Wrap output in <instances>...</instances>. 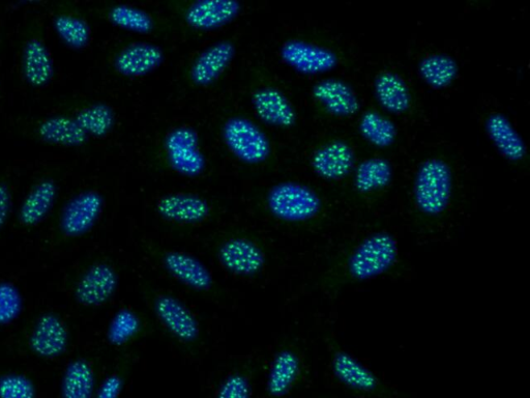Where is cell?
Instances as JSON below:
<instances>
[{
    "mask_svg": "<svg viewBox=\"0 0 530 398\" xmlns=\"http://www.w3.org/2000/svg\"><path fill=\"white\" fill-rule=\"evenodd\" d=\"M22 71L25 79L34 87H45L54 76L52 55L40 38L29 39L22 52Z\"/></svg>",
    "mask_w": 530,
    "mask_h": 398,
    "instance_id": "d6986e66",
    "label": "cell"
},
{
    "mask_svg": "<svg viewBox=\"0 0 530 398\" xmlns=\"http://www.w3.org/2000/svg\"><path fill=\"white\" fill-rule=\"evenodd\" d=\"M145 321L138 312L130 307H123L115 312L107 329L108 343L122 348L134 343L145 331Z\"/></svg>",
    "mask_w": 530,
    "mask_h": 398,
    "instance_id": "4316f807",
    "label": "cell"
},
{
    "mask_svg": "<svg viewBox=\"0 0 530 398\" xmlns=\"http://www.w3.org/2000/svg\"><path fill=\"white\" fill-rule=\"evenodd\" d=\"M160 216L179 224H196L211 214V206L204 198L190 193L169 194L160 199L157 205Z\"/></svg>",
    "mask_w": 530,
    "mask_h": 398,
    "instance_id": "4fadbf2b",
    "label": "cell"
},
{
    "mask_svg": "<svg viewBox=\"0 0 530 398\" xmlns=\"http://www.w3.org/2000/svg\"><path fill=\"white\" fill-rule=\"evenodd\" d=\"M331 349L332 369L341 383L362 392H372L378 387L377 377L355 356L336 345Z\"/></svg>",
    "mask_w": 530,
    "mask_h": 398,
    "instance_id": "9a60e30c",
    "label": "cell"
},
{
    "mask_svg": "<svg viewBox=\"0 0 530 398\" xmlns=\"http://www.w3.org/2000/svg\"><path fill=\"white\" fill-rule=\"evenodd\" d=\"M58 194L56 183L51 179L39 182L25 197L19 218L25 226L41 223L52 210Z\"/></svg>",
    "mask_w": 530,
    "mask_h": 398,
    "instance_id": "603a6c76",
    "label": "cell"
},
{
    "mask_svg": "<svg viewBox=\"0 0 530 398\" xmlns=\"http://www.w3.org/2000/svg\"><path fill=\"white\" fill-rule=\"evenodd\" d=\"M252 372L248 367L235 369L219 385L215 398H251Z\"/></svg>",
    "mask_w": 530,
    "mask_h": 398,
    "instance_id": "e575fe53",
    "label": "cell"
},
{
    "mask_svg": "<svg viewBox=\"0 0 530 398\" xmlns=\"http://www.w3.org/2000/svg\"><path fill=\"white\" fill-rule=\"evenodd\" d=\"M399 259L398 243L387 232L375 233L353 249L345 261L349 281L364 282L389 273Z\"/></svg>",
    "mask_w": 530,
    "mask_h": 398,
    "instance_id": "6da1fadb",
    "label": "cell"
},
{
    "mask_svg": "<svg viewBox=\"0 0 530 398\" xmlns=\"http://www.w3.org/2000/svg\"><path fill=\"white\" fill-rule=\"evenodd\" d=\"M241 4L232 0H199L187 11V21L201 30H211L237 17Z\"/></svg>",
    "mask_w": 530,
    "mask_h": 398,
    "instance_id": "ffe728a7",
    "label": "cell"
},
{
    "mask_svg": "<svg viewBox=\"0 0 530 398\" xmlns=\"http://www.w3.org/2000/svg\"><path fill=\"white\" fill-rule=\"evenodd\" d=\"M453 178L450 165L432 158L423 162L415 182V198L418 208L426 215L436 216L449 206Z\"/></svg>",
    "mask_w": 530,
    "mask_h": 398,
    "instance_id": "3957f363",
    "label": "cell"
},
{
    "mask_svg": "<svg viewBox=\"0 0 530 398\" xmlns=\"http://www.w3.org/2000/svg\"><path fill=\"white\" fill-rule=\"evenodd\" d=\"M104 208L103 196L95 190L83 191L70 199L65 206L61 227L63 233L72 238L81 237L90 232Z\"/></svg>",
    "mask_w": 530,
    "mask_h": 398,
    "instance_id": "ba28073f",
    "label": "cell"
},
{
    "mask_svg": "<svg viewBox=\"0 0 530 398\" xmlns=\"http://www.w3.org/2000/svg\"><path fill=\"white\" fill-rule=\"evenodd\" d=\"M486 130L497 150L511 161H519L526 154L524 141L504 115L493 113L486 121Z\"/></svg>",
    "mask_w": 530,
    "mask_h": 398,
    "instance_id": "cb8c5ba5",
    "label": "cell"
},
{
    "mask_svg": "<svg viewBox=\"0 0 530 398\" xmlns=\"http://www.w3.org/2000/svg\"><path fill=\"white\" fill-rule=\"evenodd\" d=\"M74 119L88 136L101 137L112 129L114 113L108 105L97 103L81 109Z\"/></svg>",
    "mask_w": 530,
    "mask_h": 398,
    "instance_id": "d6a6232c",
    "label": "cell"
},
{
    "mask_svg": "<svg viewBox=\"0 0 530 398\" xmlns=\"http://www.w3.org/2000/svg\"><path fill=\"white\" fill-rule=\"evenodd\" d=\"M360 130L371 144L381 148L391 146L397 136L395 124L376 111L364 113L360 123Z\"/></svg>",
    "mask_w": 530,
    "mask_h": 398,
    "instance_id": "1f68e13d",
    "label": "cell"
},
{
    "mask_svg": "<svg viewBox=\"0 0 530 398\" xmlns=\"http://www.w3.org/2000/svg\"><path fill=\"white\" fill-rule=\"evenodd\" d=\"M303 368L302 355L292 346L280 348L271 362L265 391L271 398H283L298 382Z\"/></svg>",
    "mask_w": 530,
    "mask_h": 398,
    "instance_id": "7c38bea8",
    "label": "cell"
},
{
    "mask_svg": "<svg viewBox=\"0 0 530 398\" xmlns=\"http://www.w3.org/2000/svg\"><path fill=\"white\" fill-rule=\"evenodd\" d=\"M281 55L284 62L305 74L327 72L338 65V55L333 50L301 40L287 41Z\"/></svg>",
    "mask_w": 530,
    "mask_h": 398,
    "instance_id": "8fae6325",
    "label": "cell"
},
{
    "mask_svg": "<svg viewBox=\"0 0 530 398\" xmlns=\"http://www.w3.org/2000/svg\"><path fill=\"white\" fill-rule=\"evenodd\" d=\"M39 136L48 144L65 147H80L88 135L73 117L52 116L39 125Z\"/></svg>",
    "mask_w": 530,
    "mask_h": 398,
    "instance_id": "484cf974",
    "label": "cell"
},
{
    "mask_svg": "<svg viewBox=\"0 0 530 398\" xmlns=\"http://www.w3.org/2000/svg\"><path fill=\"white\" fill-rule=\"evenodd\" d=\"M54 30L58 36L74 49L84 48L90 43L92 31L86 20L73 13L56 14L53 18Z\"/></svg>",
    "mask_w": 530,
    "mask_h": 398,
    "instance_id": "4dcf8cb0",
    "label": "cell"
},
{
    "mask_svg": "<svg viewBox=\"0 0 530 398\" xmlns=\"http://www.w3.org/2000/svg\"><path fill=\"white\" fill-rule=\"evenodd\" d=\"M223 135L228 148L247 163L263 162L271 153L267 135L248 119H230L224 126Z\"/></svg>",
    "mask_w": 530,
    "mask_h": 398,
    "instance_id": "52a82bcc",
    "label": "cell"
},
{
    "mask_svg": "<svg viewBox=\"0 0 530 398\" xmlns=\"http://www.w3.org/2000/svg\"><path fill=\"white\" fill-rule=\"evenodd\" d=\"M147 299L159 324L180 345L191 348L200 343V322L180 298L163 291H151Z\"/></svg>",
    "mask_w": 530,
    "mask_h": 398,
    "instance_id": "7a4b0ae2",
    "label": "cell"
},
{
    "mask_svg": "<svg viewBox=\"0 0 530 398\" xmlns=\"http://www.w3.org/2000/svg\"><path fill=\"white\" fill-rule=\"evenodd\" d=\"M234 53L235 47L229 41H221L205 49L192 67L193 81L199 85H208L215 81L228 67Z\"/></svg>",
    "mask_w": 530,
    "mask_h": 398,
    "instance_id": "7402d4cb",
    "label": "cell"
},
{
    "mask_svg": "<svg viewBox=\"0 0 530 398\" xmlns=\"http://www.w3.org/2000/svg\"><path fill=\"white\" fill-rule=\"evenodd\" d=\"M217 260L226 272L240 278L257 277L268 266L267 253L256 242L243 237L221 243Z\"/></svg>",
    "mask_w": 530,
    "mask_h": 398,
    "instance_id": "8992f818",
    "label": "cell"
},
{
    "mask_svg": "<svg viewBox=\"0 0 530 398\" xmlns=\"http://www.w3.org/2000/svg\"><path fill=\"white\" fill-rule=\"evenodd\" d=\"M355 152L345 141L336 140L319 149L313 156L315 172L329 180L341 179L355 166Z\"/></svg>",
    "mask_w": 530,
    "mask_h": 398,
    "instance_id": "2e32d148",
    "label": "cell"
},
{
    "mask_svg": "<svg viewBox=\"0 0 530 398\" xmlns=\"http://www.w3.org/2000/svg\"><path fill=\"white\" fill-rule=\"evenodd\" d=\"M0 398H38L32 379L18 373L0 376Z\"/></svg>",
    "mask_w": 530,
    "mask_h": 398,
    "instance_id": "8d00e7d4",
    "label": "cell"
},
{
    "mask_svg": "<svg viewBox=\"0 0 530 398\" xmlns=\"http://www.w3.org/2000/svg\"><path fill=\"white\" fill-rule=\"evenodd\" d=\"M163 60L159 46L140 42L124 48L116 56L115 68L126 76H142L157 69Z\"/></svg>",
    "mask_w": 530,
    "mask_h": 398,
    "instance_id": "ac0fdd59",
    "label": "cell"
},
{
    "mask_svg": "<svg viewBox=\"0 0 530 398\" xmlns=\"http://www.w3.org/2000/svg\"><path fill=\"white\" fill-rule=\"evenodd\" d=\"M197 132L190 127L171 131L166 138V149L170 164L182 175L199 176L205 167V159L198 149Z\"/></svg>",
    "mask_w": 530,
    "mask_h": 398,
    "instance_id": "9c48e42d",
    "label": "cell"
},
{
    "mask_svg": "<svg viewBox=\"0 0 530 398\" xmlns=\"http://www.w3.org/2000/svg\"><path fill=\"white\" fill-rule=\"evenodd\" d=\"M97 388V375L91 362L76 359L65 369L61 386L62 398H94Z\"/></svg>",
    "mask_w": 530,
    "mask_h": 398,
    "instance_id": "d4e9b609",
    "label": "cell"
},
{
    "mask_svg": "<svg viewBox=\"0 0 530 398\" xmlns=\"http://www.w3.org/2000/svg\"><path fill=\"white\" fill-rule=\"evenodd\" d=\"M109 18L114 24L138 33H149L154 26V21L149 14L128 5L113 7L109 12Z\"/></svg>",
    "mask_w": 530,
    "mask_h": 398,
    "instance_id": "836d02e7",
    "label": "cell"
},
{
    "mask_svg": "<svg viewBox=\"0 0 530 398\" xmlns=\"http://www.w3.org/2000/svg\"><path fill=\"white\" fill-rule=\"evenodd\" d=\"M120 286L119 273L109 264L92 266L81 277L76 288V298L84 306L99 307L115 295Z\"/></svg>",
    "mask_w": 530,
    "mask_h": 398,
    "instance_id": "30bf717a",
    "label": "cell"
},
{
    "mask_svg": "<svg viewBox=\"0 0 530 398\" xmlns=\"http://www.w3.org/2000/svg\"><path fill=\"white\" fill-rule=\"evenodd\" d=\"M379 103L386 109L401 113L410 106V93L402 77L393 72L380 73L374 83Z\"/></svg>",
    "mask_w": 530,
    "mask_h": 398,
    "instance_id": "83f0119b",
    "label": "cell"
},
{
    "mask_svg": "<svg viewBox=\"0 0 530 398\" xmlns=\"http://www.w3.org/2000/svg\"><path fill=\"white\" fill-rule=\"evenodd\" d=\"M155 259L175 281L191 291L211 294L216 290V280L211 270L195 255L175 249L159 250Z\"/></svg>",
    "mask_w": 530,
    "mask_h": 398,
    "instance_id": "5b68a950",
    "label": "cell"
},
{
    "mask_svg": "<svg viewBox=\"0 0 530 398\" xmlns=\"http://www.w3.org/2000/svg\"><path fill=\"white\" fill-rule=\"evenodd\" d=\"M128 365L130 364L126 363L108 375L98 385L94 398H121L127 381Z\"/></svg>",
    "mask_w": 530,
    "mask_h": 398,
    "instance_id": "74e56055",
    "label": "cell"
},
{
    "mask_svg": "<svg viewBox=\"0 0 530 398\" xmlns=\"http://www.w3.org/2000/svg\"><path fill=\"white\" fill-rule=\"evenodd\" d=\"M252 101L257 115L265 123L290 127L296 122V111L286 96L276 89H260L254 93Z\"/></svg>",
    "mask_w": 530,
    "mask_h": 398,
    "instance_id": "44dd1931",
    "label": "cell"
},
{
    "mask_svg": "<svg viewBox=\"0 0 530 398\" xmlns=\"http://www.w3.org/2000/svg\"><path fill=\"white\" fill-rule=\"evenodd\" d=\"M313 95L335 116L350 117L360 109L357 94L342 80L325 79L318 82Z\"/></svg>",
    "mask_w": 530,
    "mask_h": 398,
    "instance_id": "e0dca14e",
    "label": "cell"
},
{
    "mask_svg": "<svg viewBox=\"0 0 530 398\" xmlns=\"http://www.w3.org/2000/svg\"><path fill=\"white\" fill-rule=\"evenodd\" d=\"M12 210V193L6 183L0 182V230L7 223Z\"/></svg>",
    "mask_w": 530,
    "mask_h": 398,
    "instance_id": "f35d334b",
    "label": "cell"
},
{
    "mask_svg": "<svg viewBox=\"0 0 530 398\" xmlns=\"http://www.w3.org/2000/svg\"><path fill=\"white\" fill-rule=\"evenodd\" d=\"M0 83H2V82H0ZM0 85H2V84H0Z\"/></svg>",
    "mask_w": 530,
    "mask_h": 398,
    "instance_id": "ab89813d",
    "label": "cell"
},
{
    "mask_svg": "<svg viewBox=\"0 0 530 398\" xmlns=\"http://www.w3.org/2000/svg\"><path fill=\"white\" fill-rule=\"evenodd\" d=\"M267 205L276 218L291 223L309 221L322 208L321 199L314 190L294 182L274 186L268 194Z\"/></svg>",
    "mask_w": 530,
    "mask_h": 398,
    "instance_id": "277c9868",
    "label": "cell"
},
{
    "mask_svg": "<svg viewBox=\"0 0 530 398\" xmlns=\"http://www.w3.org/2000/svg\"><path fill=\"white\" fill-rule=\"evenodd\" d=\"M23 309V298L13 283L0 282V326L13 323Z\"/></svg>",
    "mask_w": 530,
    "mask_h": 398,
    "instance_id": "d590c367",
    "label": "cell"
},
{
    "mask_svg": "<svg viewBox=\"0 0 530 398\" xmlns=\"http://www.w3.org/2000/svg\"><path fill=\"white\" fill-rule=\"evenodd\" d=\"M423 79L436 89L446 88L458 75V64L446 54L426 56L419 65Z\"/></svg>",
    "mask_w": 530,
    "mask_h": 398,
    "instance_id": "f546056e",
    "label": "cell"
},
{
    "mask_svg": "<svg viewBox=\"0 0 530 398\" xmlns=\"http://www.w3.org/2000/svg\"><path fill=\"white\" fill-rule=\"evenodd\" d=\"M393 177L391 163L384 158H370L363 161L356 170V188L369 193L388 186Z\"/></svg>",
    "mask_w": 530,
    "mask_h": 398,
    "instance_id": "f1b7e54d",
    "label": "cell"
},
{
    "mask_svg": "<svg viewBox=\"0 0 530 398\" xmlns=\"http://www.w3.org/2000/svg\"><path fill=\"white\" fill-rule=\"evenodd\" d=\"M69 334L65 323L55 315L47 314L37 322L29 344L40 357L52 359L65 353Z\"/></svg>",
    "mask_w": 530,
    "mask_h": 398,
    "instance_id": "5bb4252c",
    "label": "cell"
}]
</instances>
